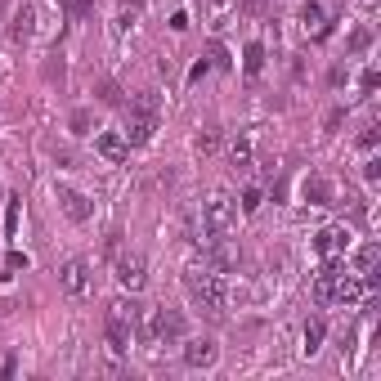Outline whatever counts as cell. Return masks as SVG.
Returning a JSON list of instances; mask_svg holds the SVG:
<instances>
[{"mask_svg": "<svg viewBox=\"0 0 381 381\" xmlns=\"http://www.w3.org/2000/svg\"><path fill=\"white\" fill-rule=\"evenodd\" d=\"M184 287H189V296L202 305L206 314H225L229 305V287H225V274H216V269H189L184 274Z\"/></svg>", "mask_w": 381, "mask_h": 381, "instance_id": "cell-1", "label": "cell"}, {"mask_svg": "<svg viewBox=\"0 0 381 381\" xmlns=\"http://www.w3.org/2000/svg\"><path fill=\"white\" fill-rule=\"evenodd\" d=\"M233 225H238V206H233V198L216 193V198L202 202V233L206 238H225Z\"/></svg>", "mask_w": 381, "mask_h": 381, "instance_id": "cell-2", "label": "cell"}, {"mask_svg": "<svg viewBox=\"0 0 381 381\" xmlns=\"http://www.w3.org/2000/svg\"><path fill=\"white\" fill-rule=\"evenodd\" d=\"M157 130V117L149 108H126V126H121V139L130 144V149H139V144H149Z\"/></svg>", "mask_w": 381, "mask_h": 381, "instance_id": "cell-3", "label": "cell"}, {"mask_svg": "<svg viewBox=\"0 0 381 381\" xmlns=\"http://www.w3.org/2000/svg\"><path fill=\"white\" fill-rule=\"evenodd\" d=\"M58 287L68 292V296H85V292L94 287V274H90V261H68L58 269Z\"/></svg>", "mask_w": 381, "mask_h": 381, "instance_id": "cell-4", "label": "cell"}, {"mask_svg": "<svg viewBox=\"0 0 381 381\" xmlns=\"http://www.w3.org/2000/svg\"><path fill=\"white\" fill-rule=\"evenodd\" d=\"M117 282L126 292H139L144 282H149V261H144L139 251H130V256H117Z\"/></svg>", "mask_w": 381, "mask_h": 381, "instance_id": "cell-5", "label": "cell"}, {"mask_svg": "<svg viewBox=\"0 0 381 381\" xmlns=\"http://www.w3.org/2000/svg\"><path fill=\"white\" fill-rule=\"evenodd\" d=\"M184 327H189V323H184V314H180V310H153L149 332H153L157 341H180V337H184Z\"/></svg>", "mask_w": 381, "mask_h": 381, "instance_id": "cell-6", "label": "cell"}, {"mask_svg": "<svg viewBox=\"0 0 381 381\" xmlns=\"http://www.w3.org/2000/svg\"><path fill=\"white\" fill-rule=\"evenodd\" d=\"M363 292H368V282L363 278H346V274H337L327 282V301H337V305H354V301H363Z\"/></svg>", "mask_w": 381, "mask_h": 381, "instance_id": "cell-7", "label": "cell"}, {"mask_svg": "<svg viewBox=\"0 0 381 381\" xmlns=\"http://www.w3.org/2000/svg\"><path fill=\"white\" fill-rule=\"evenodd\" d=\"M130 341H135V323L108 310V350H113V354H126Z\"/></svg>", "mask_w": 381, "mask_h": 381, "instance_id": "cell-8", "label": "cell"}, {"mask_svg": "<svg viewBox=\"0 0 381 381\" xmlns=\"http://www.w3.org/2000/svg\"><path fill=\"white\" fill-rule=\"evenodd\" d=\"M216 354H220L216 341H189V346H184V363L189 368H211Z\"/></svg>", "mask_w": 381, "mask_h": 381, "instance_id": "cell-9", "label": "cell"}, {"mask_svg": "<svg viewBox=\"0 0 381 381\" xmlns=\"http://www.w3.org/2000/svg\"><path fill=\"white\" fill-rule=\"evenodd\" d=\"M58 202H63L68 220H77V225H81V220H90V198H81L77 189H58Z\"/></svg>", "mask_w": 381, "mask_h": 381, "instance_id": "cell-10", "label": "cell"}, {"mask_svg": "<svg viewBox=\"0 0 381 381\" xmlns=\"http://www.w3.org/2000/svg\"><path fill=\"white\" fill-rule=\"evenodd\" d=\"M94 149H99V157H108V162H126V157H130V144L121 139V135H113V130L99 135V139H94Z\"/></svg>", "mask_w": 381, "mask_h": 381, "instance_id": "cell-11", "label": "cell"}, {"mask_svg": "<svg viewBox=\"0 0 381 381\" xmlns=\"http://www.w3.org/2000/svg\"><path fill=\"white\" fill-rule=\"evenodd\" d=\"M314 251L318 256H341L346 251V229H318L314 233Z\"/></svg>", "mask_w": 381, "mask_h": 381, "instance_id": "cell-12", "label": "cell"}, {"mask_svg": "<svg viewBox=\"0 0 381 381\" xmlns=\"http://www.w3.org/2000/svg\"><path fill=\"white\" fill-rule=\"evenodd\" d=\"M9 36H14V41H32V36H36V9H32V5H23L18 14H14Z\"/></svg>", "mask_w": 381, "mask_h": 381, "instance_id": "cell-13", "label": "cell"}, {"mask_svg": "<svg viewBox=\"0 0 381 381\" xmlns=\"http://www.w3.org/2000/svg\"><path fill=\"white\" fill-rule=\"evenodd\" d=\"M305 202L327 206V202H332V180H323V175H310V180H305Z\"/></svg>", "mask_w": 381, "mask_h": 381, "instance_id": "cell-14", "label": "cell"}, {"mask_svg": "<svg viewBox=\"0 0 381 381\" xmlns=\"http://www.w3.org/2000/svg\"><path fill=\"white\" fill-rule=\"evenodd\" d=\"M238 265V251L233 247H206V269H216V274H225V269Z\"/></svg>", "mask_w": 381, "mask_h": 381, "instance_id": "cell-15", "label": "cell"}, {"mask_svg": "<svg viewBox=\"0 0 381 381\" xmlns=\"http://www.w3.org/2000/svg\"><path fill=\"white\" fill-rule=\"evenodd\" d=\"M229 162H233V170H247L251 166V135H238V139L229 144Z\"/></svg>", "mask_w": 381, "mask_h": 381, "instance_id": "cell-16", "label": "cell"}, {"mask_svg": "<svg viewBox=\"0 0 381 381\" xmlns=\"http://www.w3.org/2000/svg\"><path fill=\"white\" fill-rule=\"evenodd\" d=\"M242 72H247V77H261L265 72V45H247V50H242Z\"/></svg>", "mask_w": 381, "mask_h": 381, "instance_id": "cell-17", "label": "cell"}, {"mask_svg": "<svg viewBox=\"0 0 381 381\" xmlns=\"http://www.w3.org/2000/svg\"><path fill=\"white\" fill-rule=\"evenodd\" d=\"M301 23H305V27H314V36H327L323 5H314V0H305V9H301Z\"/></svg>", "mask_w": 381, "mask_h": 381, "instance_id": "cell-18", "label": "cell"}, {"mask_svg": "<svg viewBox=\"0 0 381 381\" xmlns=\"http://www.w3.org/2000/svg\"><path fill=\"white\" fill-rule=\"evenodd\" d=\"M18 220H23V193H14V198L5 202V238L18 233Z\"/></svg>", "mask_w": 381, "mask_h": 381, "instance_id": "cell-19", "label": "cell"}, {"mask_svg": "<svg viewBox=\"0 0 381 381\" xmlns=\"http://www.w3.org/2000/svg\"><path fill=\"white\" fill-rule=\"evenodd\" d=\"M323 337H327V323L323 318H310V323H305V354H314L323 346Z\"/></svg>", "mask_w": 381, "mask_h": 381, "instance_id": "cell-20", "label": "cell"}, {"mask_svg": "<svg viewBox=\"0 0 381 381\" xmlns=\"http://www.w3.org/2000/svg\"><path fill=\"white\" fill-rule=\"evenodd\" d=\"M377 261H381V247H377V242H368V247H359V256H354V269H359V274H373Z\"/></svg>", "mask_w": 381, "mask_h": 381, "instance_id": "cell-21", "label": "cell"}, {"mask_svg": "<svg viewBox=\"0 0 381 381\" xmlns=\"http://www.w3.org/2000/svg\"><path fill=\"white\" fill-rule=\"evenodd\" d=\"M113 314H121V318H130V323H135V327H139V318H144V305H139V301H117V305H113Z\"/></svg>", "mask_w": 381, "mask_h": 381, "instance_id": "cell-22", "label": "cell"}, {"mask_svg": "<svg viewBox=\"0 0 381 381\" xmlns=\"http://www.w3.org/2000/svg\"><path fill=\"white\" fill-rule=\"evenodd\" d=\"M216 144H220V135H216V126H206V130L198 135V139H193V149H198V153L206 157V153H216Z\"/></svg>", "mask_w": 381, "mask_h": 381, "instance_id": "cell-23", "label": "cell"}, {"mask_svg": "<svg viewBox=\"0 0 381 381\" xmlns=\"http://www.w3.org/2000/svg\"><path fill=\"white\" fill-rule=\"evenodd\" d=\"M99 99H104V104H121V90H117L113 81H104V85H99Z\"/></svg>", "mask_w": 381, "mask_h": 381, "instance_id": "cell-24", "label": "cell"}, {"mask_svg": "<svg viewBox=\"0 0 381 381\" xmlns=\"http://www.w3.org/2000/svg\"><path fill=\"white\" fill-rule=\"evenodd\" d=\"M5 269H9V274H14V269H27V256H23V251H9V256H5Z\"/></svg>", "mask_w": 381, "mask_h": 381, "instance_id": "cell-25", "label": "cell"}, {"mask_svg": "<svg viewBox=\"0 0 381 381\" xmlns=\"http://www.w3.org/2000/svg\"><path fill=\"white\" fill-rule=\"evenodd\" d=\"M206 72H211V58H198V63H193V68H189V81H202V77H206Z\"/></svg>", "mask_w": 381, "mask_h": 381, "instance_id": "cell-26", "label": "cell"}, {"mask_svg": "<svg viewBox=\"0 0 381 381\" xmlns=\"http://www.w3.org/2000/svg\"><path fill=\"white\" fill-rule=\"evenodd\" d=\"M211 63H216V68H229V63H233V58H229V50H225V45H211Z\"/></svg>", "mask_w": 381, "mask_h": 381, "instance_id": "cell-27", "label": "cell"}, {"mask_svg": "<svg viewBox=\"0 0 381 381\" xmlns=\"http://www.w3.org/2000/svg\"><path fill=\"white\" fill-rule=\"evenodd\" d=\"M72 130H77V135L90 130V113H85V108H81V113H72Z\"/></svg>", "mask_w": 381, "mask_h": 381, "instance_id": "cell-28", "label": "cell"}, {"mask_svg": "<svg viewBox=\"0 0 381 381\" xmlns=\"http://www.w3.org/2000/svg\"><path fill=\"white\" fill-rule=\"evenodd\" d=\"M368 41H373V36H368V27H359L350 36V50H368Z\"/></svg>", "mask_w": 381, "mask_h": 381, "instance_id": "cell-29", "label": "cell"}, {"mask_svg": "<svg viewBox=\"0 0 381 381\" xmlns=\"http://www.w3.org/2000/svg\"><path fill=\"white\" fill-rule=\"evenodd\" d=\"M256 206H261V193H256V189H247V193H242V211H256Z\"/></svg>", "mask_w": 381, "mask_h": 381, "instance_id": "cell-30", "label": "cell"}, {"mask_svg": "<svg viewBox=\"0 0 381 381\" xmlns=\"http://www.w3.org/2000/svg\"><path fill=\"white\" fill-rule=\"evenodd\" d=\"M359 149H368V153H373V149H377V126H368V130L359 135Z\"/></svg>", "mask_w": 381, "mask_h": 381, "instance_id": "cell-31", "label": "cell"}, {"mask_svg": "<svg viewBox=\"0 0 381 381\" xmlns=\"http://www.w3.org/2000/svg\"><path fill=\"white\" fill-rule=\"evenodd\" d=\"M359 85H363V90H377V85H381V72H363Z\"/></svg>", "mask_w": 381, "mask_h": 381, "instance_id": "cell-32", "label": "cell"}, {"mask_svg": "<svg viewBox=\"0 0 381 381\" xmlns=\"http://www.w3.org/2000/svg\"><path fill=\"white\" fill-rule=\"evenodd\" d=\"M381 175V162H377V157H368V162H363V180H377Z\"/></svg>", "mask_w": 381, "mask_h": 381, "instance_id": "cell-33", "label": "cell"}, {"mask_svg": "<svg viewBox=\"0 0 381 381\" xmlns=\"http://www.w3.org/2000/svg\"><path fill=\"white\" fill-rule=\"evenodd\" d=\"M68 9H72V14H90L94 0H68Z\"/></svg>", "mask_w": 381, "mask_h": 381, "instance_id": "cell-34", "label": "cell"}, {"mask_svg": "<svg viewBox=\"0 0 381 381\" xmlns=\"http://www.w3.org/2000/svg\"><path fill=\"white\" fill-rule=\"evenodd\" d=\"M104 247H108V251H113V256L121 251V233H117V229H113V233H108V242H104Z\"/></svg>", "mask_w": 381, "mask_h": 381, "instance_id": "cell-35", "label": "cell"}, {"mask_svg": "<svg viewBox=\"0 0 381 381\" xmlns=\"http://www.w3.org/2000/svg\"><path fill=\"white\" fill-rule=\"evenodd\" d=\"M126 5H130V9H139V5H144V0H126Z\"/></svg>", "mask_w": 381, "mask_h": 381, "instance_id": "cell-36", "label": "cell"}, {"mask_svg": "<svg viewBox=\"0 0 381 381\" xmlns=\"http://www.w3.org/2000/svg\"><path fill=\"white\" fill-rule=\"evenodd\" d=\"M0 5H5V0H0Z\"/></svg>", "mask_w": 381, "mask_h": 381, "instance_id": "cell-37", "label": "cell"}]
</instances>
